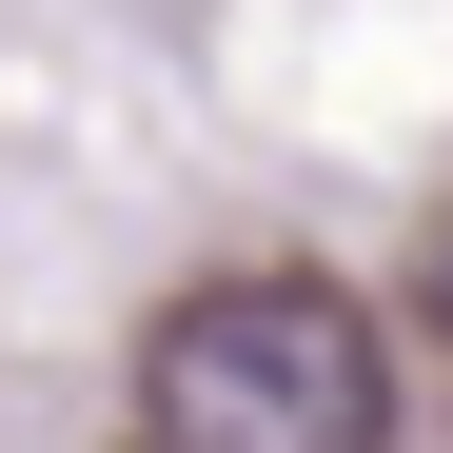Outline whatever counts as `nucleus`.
<instances>
[{"label":"nucleus","instance_id":"obj_2","mask_svg":"<svg viewBox=\"0 0 453 453\" xmlns=\"http://www.w3.org/2000/svg\"><path fill=\"white\" fill-rule=\"evenodd\" d=\"M434 316H453V237H434Z\"/></svg>","mask_w":453,"mask_h":453},{"label":"nucleus","instance_id":"obj_1","mask_svg":"<svg viewBox=\"0 0 453 453\" xmlns=\"http://www.w3.org/2000/svg\"><path fill=\"white\" fill-rule=\"evenodd\" d=\"M138 453H395V355L335 276H197L138 316Z\"/></svg>","mask_w":453,"mask_h":453}]
</instances>
